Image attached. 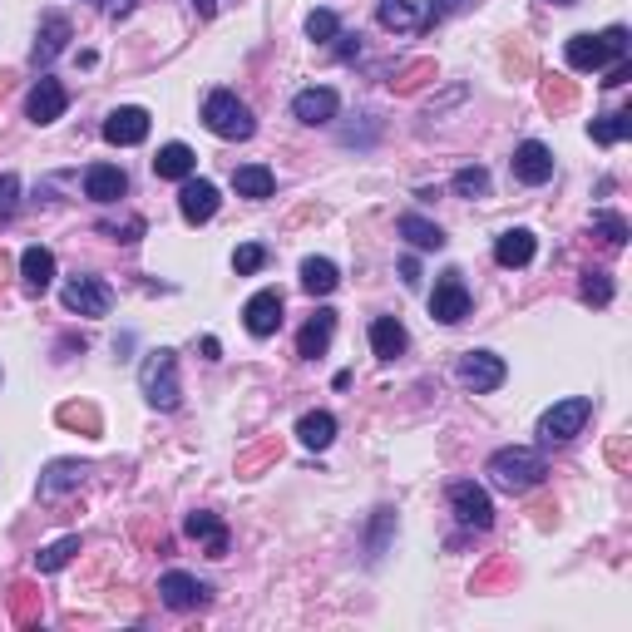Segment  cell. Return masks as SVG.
<instances>
[{"label": "cell", "mask_w": 632, "mask_h": 632, "mask_svg": "<svg viewBox=\"0 0 632 632\" xmlns=\"http://www.w3.org/2000/svg\"><path fill=\"white\" fill-rule=\"evenodd\" d=\"M489 484L494 489H504V494H524V489H534V484H544V455L539 450H524V445H509V450H494L489 455Z\"/></svg>", "instance_id": "obj_1"}, {"label": "cell", "mask_w": 632, "mask_h": 632, "mask_svg": "<svg viewBox=\"0 0 632 632\" xmlns=\"http://www.w3.org/2000/svg\"><path fill=\"white\" fill-rule=\"evenodd\" d=\"M203 124L218 134V139H252V109L237 99L233 89H213L208 104H203Z\"/></svg>", "instance_id": "obj_2"}, {"label": "cell", "mask_w": 632, "mask_h": 632, "mask_svg": "<svg viewBox=\"0 0 632 632\" xmlns=\"http://www.w3.org/2000/svg\"><path fill=\"white\" fill-rule=\"evenodd\" d=\"M588 415H593V400H588V395H568V400H553L549 410L539 415V440H544V445H563V440L583 435Z\"/></svg>", "instance_id": "obj_3"}, {"label": "cell", "mask_w": 632, "mask_h": 632, "mask_svg": "<svg viewBox=\"0 0 632 632\" xmlns=\"http://www.w3.org/2000/svg\"><path fill=\"white\" fill-rule=\"evenodd\" d=\"M139 386L149 395V405H158V410H173L178 405V356L168 346L149 351V361L139 366Z\"/></svg>", "instance_id": "obj_4"}, {"label": "cell", "mask_w": 632, "mask_h": 632, "mask_svg": "<svg viewBox=\"0 0 632 632\" xmlns=\"http://www.w3.org/2000/svg\"><path fill=\"white\" fill-rule=\"evenodd\" d=\"M455 376H460V386L474 395H489L504 386V376H509V366H504V356H494V351H465L460 356V366H455Z\"/></svg>", "instance_id": "obj_5"}, {"label": "cell", "mask_w": 632, "mask_h": 632, "mask_svg": "<svg viewBox=\"0 0 632 632\" xmlns=\"http://www.w3.org/2000/svg\"><path fill=\"white\" fill-rule=\"evenodd\" d=\"M430 316L445 321V326H460V321L470 316V287H465L460 272H445V277L435 282V292H430Z\"/></svg>", "instance_id": "obj_6"}, {"label": "cell", "mask_w": 632, "mask_h": 632, "mask_svg": "<svg viewBox=\"0 0 632 632\" xmlns=\"http://www.w3.org/2000/svg\"><path fill=\"white\" fill-rule=\"evenodd\" d=\"M60 302H65L70 312H79V316H109L114 292H109L99 277H70V282H65V292H60Z\"/></svg>", "instance_id": "obj_7"}, {"label": "cell", "mask_w": 632, "mask_h": 632, "mask_svg": "<svg viewBox=\"0 0 632 632\" xmlns=\"http://www.w3.org/2000/svg\"><path fill=\"white\" fill-rule=\"evenodd\" d=\"M158 593H163V603H168L173 613H193V608L208 603V583H198V578L183 573V568L163 573V578H158Z\"/></svg>", "instance_id": "obj_8"}, {"label": "cell", "mask_w": 632, "mask_h": 632, "mask_svg": "<svg viewBox=\"0 0 632 632\" xmlns=\"http://www.w3.org/2000/svg\"><path fill=\"white\" fill-rule=\"evenodd\" d=\"M104 139H109V144H119V149L144 144V139H149V109H139V104L114 109V114L104 119Z\"/></svg>", "instance_id": "obj_9"}, {"label": "cell", "mask_w": 632, "mask_h": 632, "mask_svg": "<svg viewBox=\"0 0 632 632\" xmlns=\"http://www.w3.org/2000/svg\"><path fill=\"white\" fill-rule=\"evenodd\" d=\"M450 504H455L460 524H470V529H489V524H494V504H489V494H484L474 479L450 484Z\"/></svg>", "instance_id": "obj_10"}, {"label": "cell", "mask_w": 632, "mask_h": 632, "mask_svg": "<svg viewBox=\"0 0 632 632\" xmlns=\"http://www.w3.org/2000/svg\"><path fill=\"white\" fill-rule=\"evenodd\" d=\"M218 188L208 183V178H183V188H178V213L188 218V223H208L213 213H218Z\"/></svg>", "instance_id": "obj_11"}, {"label": "cell", "mask_w": 632, "mask_h": 632, "mask_svg": "<svg viewBox=\"0 0 632 632\" xmlns=\"http://www.w3.org/2000/svg\"><path fill=\"white\" fill-rule=\"evenodd\" d=\"M70 109V94H65V84L60 79H40L35 89H30V99H25V114L35 119V124H55L60 114Z\"/></svg>", "instance_id": "obj_12"}, {"label": "cell", "mask_w": 632, "mask_h": 632, "mask_svg": "<svg viewBox=\"0 0 632 632\" xmlns=\"http://www.w3.org/2000/svg\"><path fill=\"white\" fill-rule=\"evenodd\" d=\"M514 178L529 183V188H539V183L553 178V154L539 144V139H524V144L514 149Z\"/></svg>", "instance_id": "obj_13"}, {"label": "cell", "mask_w": 632, "mask_h": 632, "mask_svg": "<svg viewBox=\"0 0 632 632\" xmlns=\"http://www.w3.org/2000/svg\"><path fill=\"white\" fill-rule=\"evenodd\" d=\"M242 321H247V331L252 336H272L277 326H282V292H257V297H247V307H242Z\"/></svg>", "instance_id": "obj_14"}, {"label": "cell", "mask_w": 632, "mask_h": 632, "mask_svg": "<svg viewBox=\"0 0 632 632\" xmlns=\"http://www.w3.org/2000/svg\"><path fill=\"white\" fill-rule=\"evenodd\" d=\"M563 60H568V70H603L608 60H613V50L603 45V35H573L568 45H563Z\"/></svg>", "instance_id": "obj_15"}, {"label": "cell", "mask_w": 632, "mask_h": 632, "mask_svg": "<svg viewBox=\"0 0 632 632\" xmlns=\"http://www.w3.org/2000/svg\"><path fill=\"white\" fill-rule=\"evenodd\" d=\"M84 193H89L94 203H119V198L129 193V178H124V168H114V163H94V168L84 173Z\"/></svg>", "instance_id": "obj_16"}, {"label": "cell", "mask_w": 632, "mask_h": 632, "mask_svg": "<svg viewBox=\"0 0 632 632\" xmlns=\"http://www.w3.org/2000/svg\"><path fill=\"white\" fill-rule=\"evenodd\" d=\"M534 252H539V237L529 233V228H509V233H499V242H494V262L499 267H529Z\"/></svg>", "instance_id": "obj_17"}, {"label": "cell", "mask_w": 632, "mask_h": 632, "mask_svg": "<svg viewBox=\"0 0 632 632\" xmlns=\"http://www.w3.org/2000/svg\"><path fill=\"white\" fill-rule=\"evenodd\" d=\"M336 109H341L336 89H302V94L292 99V114H297L302 124H331Z\"/></svg>", "instance_id": "obj_18"}, {"label": "cell", "mask_w": 632, "mask_h": 632, "mask_svg": "<svg viewBox=\"0 0 632 632\" xmlns=\"http://www.w3.org/2000/svg\"><path fill=\"white\" fill-rule=\"evenodd\" d=\"M20 277H25L30 292H45L55 282V252L50 247H25L20 252Z\"/></svg>", "instance_id": "obj_19"}, {"label": "cell", "mask_w": 632, "mask_h": 632, "mask_svg": "<svg viewBox=\"0 0 632 632\" xmlns=\"http://www.w3.org/2000/svg\"><path fill=\"white\" fill-rule=\"evenodd\" d=\"M331 331H336V312H316L307 326H302V336H297V356H326V346H331Z\"/></svg>", "instance_id": "obj_20"}, {"label": "cell", "mask_w": 632, "mask_h": 632, "mask_svg": "<svg viewBox=\"0 0 632 632\" xmlns=\"http://www.w3.org/2000/svg\"><path fill=\"white\" fill-rule=\"evenodd\" d=\"M400 237L410 242V247H420V252H440L445 247V233H440V223H430V218H420V213H400Z\"/></svg>", "instance_id": "obj_21"}, {"label": "cell", "mask_w": 632, "mask_h": 632, "mask_svg": "<svg viewBox=\"0 0 632 632\" xmlns=\"http://www.w3.org/2000/svg\"><path fill=\"white\" fill-rule=\"evenodd\" d=\"M405 341H410V336H405V326H400L395 316H376V321H371V351H376L381 361H395V356L405 351Z\"/></svg>", "instance_id": "obj_22"}, {"label": "cell", "mask_w": 632, "mask_h": 632, "mask_svg": "<svg viewBox=\"0 0 632 632\" xmlns=\"http://www.w3.org/2000/svg\"><path fill=\"white\" fill-rule=\"evenodd\" d=\"M89 474V465L84 460H55L50 470L40 474V494L45 499H55V494H65V489H79V479Z\"/></svg>", "instance_id": "obj_23"}, {"label": "cell", "mask_w": 632, "mask_h": 632, "mask_svg": "<svg viewBox=\"0 0 632 632\" xmlns=\"http://www.w3.org/2000/svg\"><path fill=\"white\" fill-rule=\"evenodd\" d=\"M193 168H198V158L188 144H163L154 158V173L158 178H173V183H183V178H193Z\"/></svg>", "instance_id": "obj_24"}, {"label": "cell", "mask_w": 632, "mask_h": 632, "mask_svg": "<svg viewBox=\"0 0 632 632\" xmlns=\"http://www.w3.org/2000/svg\"><path fill=\"white\" fill-rule=\"evenodd\" d=\"M297 435H302L307 450H326V445L336 440V415H331V410H307V415L297 420Z\"/></svg>", "instance_id": "obj_25"}, {"label": "cell", "mask_w": 632, "mask_h": 632, "mask_svg": "<svg viewBox=\"0 0 632 632\" xmlns=\"http://www.w3.org/2000/svg\"><path fill=\"white\" fill-rule=\"evenodd\" d=\"M336 282H341V272H336L331 257H307V262H302V287H307L312 297H331Z\"/></svg>", "instance_id": "obj_26"}, {"label": "cell", "mask_w": 632, "mask_h": 632, "mask_svg": "<svg viewBox=\"0 0 632 632\" xmlns=\"http://www.w3.org/2000/svg\"><path fill=\"white\" fill-rule=\"evenodd\" d=\"M193 539H203L213 558H223L228 553V529H223V519L218 514H188V524H183Z\"/></svg>", "instance_id": "obj_27"}, {"label": "cell", "mask_w": 632, "mask_h": 632, "mask_svg": "<svg viewBox=\"0 0 632 632\" xmlns=\"http://www.w3.org/2000/svg\"><path fill=\"white\" fill-rule=\"evenodd\" d=\"M233 188L242 198H272L277 178H272V168H262V163H242L233 173Z\"/></svg>", "instance_id": "obj_28"}, {"label": "cell", "mask_w": 632, "mask_h": 632, "mask_svg": "<svg viewBox=\"0 0 632 632\" xmlns=\"http://www.w3.org/2000/svg\"><path fill=\"white\" fill-rule=\"evenodd\" d=\"M65 40H70V20H65V15H50V20H45V35H40V45H35V65H50V60L65 50Z\"/></svg>", "instance_id": "obj_29"}, {"label": "cell", "mask_w": 632, "mask_h": 632, "mask_svg": "<svg viewBox=\"0 0 632 632\" xmlns=\"http://www.w3.org/2000/svg\"><path fill=\"white\" fill-rule=\"evenodd\" d=\"M588 134H593V144H618V139H628V134H632V109L598 114V119L588 124Z\"/></svg>", "instance_id": "obj_30"}, {"label": "cell", "mask_w": 632, "mask_h": 632, "mask_svg": "<svg viewBox=\"0 0 632 632\" xmlns=\"http://www.w3.org/2000/svg\"><path fill=\"white\" fill-rule=\"evenodd\" d=\"M79 553V534H65V539H55L50 549H40V573H60L70 558Z\"/></svg>", "instance_id": "obj_31"}, {"label": "cell", "mask_w": 632, "mask_h": 632, "mask_svg": "<svg viewBox=\"0 0 632 632\" xmlns=\"http://www.w3.org/2000/svg\"><path fill=\"white\" fill-rule=\"evenodd\" d=\"M381 25H386V30H410V25H415L410 0H381Z\"/></svg>", "instance_id": "obj_32"}, {"label": "cell", "mask_w": 632, "mask_h": 632, "mask_svg": "<svg viewBox=\"0 0 632 632\" xmlns=\"http://www.w3.org/2000/svg\"><path fill=\"white\" fill-rule=\"evenodd\" d=\"M262 262H267V247H257V242H242V247L233 252L237 277H252V272H262Z\"/></svg>", "instance_id": "obj_33"}, {"label": "cell", "mask_w": 632, "mask_h": 632, "mask_svg": "<svg viewBox=\"0 0 632 632\" xmlns=\"http://www.w3.org/2000/svg\"><path fill=\"white\" fill-rule=\"evenodd\" d=\"M455 193H460V198L489 193V173H484V168H460V173H455Z\"/></svg>", "instance_id": "obj_34"}, {"label": "cell", "mask_w": 632, "mask_h": 632, "mask_svg": "<svg viewBox=\"0 0 632 632\" xmlns=\"http://www.w3.org/2000/svg\"><path fill=\"white\" fill-rule=\"evenodd\" d=\"M583 302H598V307L613 302V282H608V272H588V277H583Z\"/></svg>", "instance_id": "obj_35"}, {"label": "cell", "mask_w": 632, "mask_h": 632, "mask_svg": "<svg viewBox=\"0 0 632 632\" xmlns=\"http://www.w3.org/2000/svg\"><path fill=\"white\" fill-rule=\"evenodd\" d=\"M336 30H341V25H336V15H331V10H312V15H307V35H312L316 45L336 40Z\"/></svg>", "instance_id": "obj_36"}, {"label": "cell", "mask_w": 632, "mask_h": 632, "mask_svg": "<svg viewBox=\"0 0 632 632\" xmlns=\"http://www.w3.org/2000/svg\"><path fill=\"white\" fill-rule=\"evenodd\" d=\"M593 228H598V233L608 237L613 247H623V242H628V223H623L618 213H598V218H593Z\"/></svg>", "instance_id": "obj_37"}, {"label": "cell", "mask_w": 632, "mask_h": 632, "mask_svg": "<svg viewBox=\"0 0 632 632\" xmlns=\"http://www.w3.org/2000/svg\"><path fill=\"white\" fill-rule=\"evenodd\" d=\"M15 193H20V178H15V173H5V178H0V218H10V213H15Z\"/></svg>", "instance_id": "obj_38"}, {"label": "cell", "mask_w": 632, "mask_h": 632, "mask_svg": "<svg viewBox=\"0 0 632 632\" xmlns=\"http://www.w3.org/2000/svg\"><path fill=\"white\" fill-rule=\"evenodd\" d=\"M381 519H376V539H371V558H381V549H386V529L395 524V514L391 509H376Z\"/></svg>", "instance_id": "obj_39"}, {"label": "cell", "mask_w": 632, "mask_h": 632, "mask_svg": "<svg viewBox=\"0 0 632 632\" xmlns=\"http://www.w3.org/2000/svg\"><path fill=\"white\" fill-rule=\"evenodd\" d=\"M603 45L613 50V60H623V55H628V30H623V25H613V30H603Z\"/></svg>", "instance_id": "obj_40"}, {"label": "cell", "mask_w": 632, "mask_h": 632, "mask_svg": "<svg viewBox=\"0 0 632 632\" xmlns=\"http://www.w3.org/2000/svg\"><path fill=\"white\" fill-rule=\"evenodd\" d=\"M474 0H435L430 5V20H445V15H455V10H470Z\"/></svg>", "instance_id": "obj_41"}, {"label": "cell", "mask_w": 632, "mask_h": 632, "mask_svg": "<svg viewBox=\"0 0 632 632\" xmlns=\"http://www.w3.org/2000/svg\"><path fill=\"white\" fill-rule=\"evenodd\" d=\"M139 0H104V15H114V20H124L129 10H134Z\"/></svg>", "instance_id": "obj_42"}, {"label": "cell", "mask_w": 632, "mask_h": 632, "mask_svg": "<svg viewBox=\"0 0 632 632\" xmlns=\"http://www.w3.org/2000/svg\"><path fill=\"white\" fill-rule=\"evenodd\" d=\"M400 277H405V287H415V282H420V262L405 257V262H400Z\"/></svg>", "instance_id": "obj_43"}, {"label": "cell", "mask_w": 632, "mask_h": 632, "mask_svg": "<svg viewBox=\"0 0 632 632\" xmlns=\"http://www.w3.org/2000/svg\"><path fill=\"white\" fill-rule=\"evenodd\" d=\"M628 75H632V70H628V60H618V65H613V75L603 79V84H628Z\"/></svg>", "instance_id": "obj_44"}, {"label": "cell", "mask_w": 632, "mask_h": 632, "mask_svg": "<svg viewBox=\"0 0 632 632\" xmlns=\"http://www.w3.org/2000/svg\"><path fill=\"white\" fill-rule=\"evenodd\" d=\"M203 356H208V361H218V356H223V346H218V336H203Z\"/></svg>", "instance_id": "obj_45"}, {"label": "cell", "mask_w": 632, "mask_h": 632, "mask_svg": "<svg viewBox=\"0 0 632 632\" xmlns=\"http://www.w3.org/2000/svg\"><path fill=\"white\" fill-rule=\"evenodd\" d=\"M193 5H198V10H203V15H213V10H218V5H213V0H193Z\"/></svg>", "instance_id": "obj_46"}, {"label": "cell", "mask_w": 632, "mask_h": 632, "mask_svg": "<svg viewBox=\"0 0 632 632\" xmlns=\"http://www.w3.org/2000/svg\"><path fill=\"white\" fill-rule=\"evenodd\" d=\"M549 5H578V0H549Z\"/></svg>", "instance_id": "obj_47"}]
</instances>
